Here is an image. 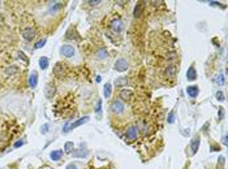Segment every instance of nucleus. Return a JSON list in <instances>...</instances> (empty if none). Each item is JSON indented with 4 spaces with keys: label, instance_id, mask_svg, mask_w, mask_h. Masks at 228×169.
Returning <instances> with one entry per match:
<instances>
[{
    "label": "nucleus",
    "instance_id": "obj_2",
    "mask_svg": "<svg viewBox=\"0 0 228 169\" xmlns=\"http://www.w3.org/2000/svg\"><path fill=\"white\" fill-rule=\"evenodd\" d=\"M137 137H138V126L137 125H130L125 132V138L129 142H133L137 139Z\"/></svg>",
    "mask_w": 228,
    "mask_h": 169
},
{
    "label": "nucleus",
    "instance_id": "obj_22",
    "mask_svg": "<svg viewBox=\"0 0 228 169\" xmlns=\"http://www.w3.org/2000/svg\"><path fill=\"white\" fill-rule=\"evenodd\" d=\"M48 64H50V61H48V59L46 56H42V57L39 59V67H41L42 70H45V69L48 68Z\"/></svg>",
    "mask_w": 228,
    "mask_h": 169
},
{
    "label": "nucleus",
    "instance_id": "obj_27",
    "mask_svg": "<svg viewBox=\"0 0 228 169\" xmlns=\"http://www.w3.org/2000/svg\"><path fill=\"white\" fill-rule=\"evenodd\" d=\"M46 43H47V39H46V38H43V39H41V41H38V42L35 43V46H34V48H35V50L42 48V47H45Z\"/></svg>",
    "mask_w": 228,
    "mask_h": 169
},
{
    "label": "nucleus",
    "instance_id": "obj_6",
    "mask_svg": "<svg viewBox=\"0 0 228 169\" xmlns=\"http://www.w3.org/2000/svg\"><path fill=\"white\" fill-rule=\"evenodd\" d=\"M200 145H201V138H200L198 134H197V135L193 137V139H192V142H190L192 155H196V154H197V151H198V148H200Z\"/></svg>",
    "mask_w": 228,
    "mask_h": 169
},
{
    "label": "nucleus",
    "instance_id": "obj_15",
    "mask_svg": "<svg viewBox=\"0 0 228 169\" xmlns=\"http://www.w3.org/2000/svg\"><path fill=\"white\" fill-rule=\"evenodd\" d=\"M18 70H20V68L17 67V65H11V67H7L5 68V70H4V73H5L7 76H15V74H17L18 73Z\"/></svg>",
    "mask_w": 228,
    "mask_h": 169
},
{
    "label": "nucleus",
    "instance_id": "obj_7",
    "mask_svg": "<svg viewBox=\"0 0 228 169\" xmlns=\"http://www.w3.org/2000/svg\"><path fill=\"white\" fill-rule=\"evenodd\" d=\"M22 37L25 41H33L35 38V30L33 28H25L22 30Z\"/></svg>",
    "mask_w": 228,
    "mask_h": 169
},
{
    "label": "nucleus",
    "instance_id": "obj_3",
    "mask_svg": "<svg viewBox=\"0 0 228 169\" xmlns=\"http://www.w3.org/2000/svg\"><path fill=\"white\" fill-rule=\"evenodd\" d=\"M60 54L63 55L64 57L71 59V57H73V56L76 55V48H74L73 46H71V44H64V46L60 47Z\"/></svg>",
    "mask_w": 228,
    "mask_h": 169
},
{
    "label": "nucleus",
    "instance_id": "obj_11",
    "mask_svg": "<svg viewBox=\"0 0 228 169\" xmlns=\"http://www.w3.org/2000/svg\"><path fill=\"white\" fill-rule=\"evenodd\" d=\"M120 98L122 99V100H125V102H129L130 99L133 98V91H132V90H128V89L121 90V93H120Z\"/></svg>",
    "mask_w": 228,
    "mask_h": 169
},
{
    "label": "nucleus",
    "instance_id": "obj_9",
    "mask_svg": "<svg viewBox=\"0 0 228 169\" xmlns=\"http://www.w3.org/2000/svg\"><path fill=\"white\" fill-rule=\"evenodd\" d=\"M55 93H56L55 85H54V83H47L46 87H45V95H46V98L51 99V98L55 95Z\"/></svg>",
    "mask_w": 228,
    "mask_h": 169
},
{
    "label": "nucleus",
    "instance_id": "obj_17",
    "mask_svg": "<svg viewBox=\"0 0 228 169\" xmlns=\"http://www.w3.org/2000/svg\"><path fill=\"white\" fill-rule=\"evenodd\" d=\"M50 158L54 160V161H59V160L63 158V150H54L50 154Z\"/></svg>",
    "mask_w": 228,
    "mask_h": 169
},
{
    "label": "nucleus",
    "instance_id": "obj_14",
    "mask_svg": "<svg viewBox=\"0 0 228 169\" xmlns=\"http://www.w3.org/2000/svg\"><path fill=\"white\" fill-rule=\"evenodd\" d=\"M142 12H143V4L142 3H137V4H136V7H134V9H133L134 18H139L141 15H142Z\"/></svg>",
    "mask_w": 228,
    "mask_h": 169
},
{
    "label": "nucleus",
    "instance_id": "obj_19",
    "mask_svg": "<svg viewBox=\"0 0 228 169\" xmlns=\"http://www.w3.org/2000/svg\"><path fill=\"white\" fill-rule=\"evenodd\" d=\"M176 73H177V69L175 65H169V67H167V69H166V76L169 78H173L176 76Z\"/></svg>",
    "mask_w": 228,
    "mask_h": 169
},
{
    "label": "nucleus",
    "instance_id": "obj_32",
    "mask_svg": "<svg viewBox=\"0 0 228 169\" xmlns=\"http://www.w3.org/2000/svg\"><path fill=\"white\" fill-rule=\"evenodd\" d=\"M100 3H102L100 0H95V2H91V0H90V2H87V4H90L91 7H96V5H99Z\"/></svg>",
    "mask_w": 228,
    "mask_h": 169
},
{
    "label": "nucleus",
    "instance_id": "obj_20",
    "mask_svg": "<svg viewBox=\"0 0 228 169\" xmlns=\"http://www.w3.org/2000/svg\"><path fill=\"white\" fill-rule=\"evenodd\" d=\"M111 94H112V85L111 83H106V85H104V87H103L104 98H109V96H111Z\"/></svg>",
    "mask_w": 228,
    "mask_h": 169
},
{
    "label": "nucleus",
    "instance_id": "obj_21",
    "mask_svg": "<svg viewBox=\"0 0 228 169\" xmlns=\"http://www.w3.org/2000/svg\"><path fill=\"white\" fill-rule=\"evenodd\" d=\"M72 154L74 158H85V156H87V151H84L81 147V148H78V150H73Z\"/></svg>",
    "mask_w": 228,
    "mask_h": 169
},
{
    "label": "nucleus",
    "instance_id": "obj_25",
    "mask_svg": "<svg viewBox=\"0 0 228 169\" xmlns=\"http://www.w3.org/2000/svg\"><path fill=\"white\" fill-rule=\"evenodd\" d=\"M224 76H223L222 74V73H220V74H216L215 76V78H214V83H215V85H219V86H222V85H224Z\"/></svg>",
    "mask_w": 228,
    "mask_h": 169
},
{
    "label": "nucleus",
    "instance_id": "obj_29",
    "mask_svg": "<svg viewBox=\"0 0 228 169\" xmlns=\"http://www.w3.org/2000/svg\"><path fill=\"white\" fill-rule=\"evenodd\" d=\"M173 121H175V112L171 111L168 113V124H173Z\"/></svg>",
    "mask_w": 228,
    "mask_h": 169
},
{
    "label": "nucleus",
    "instance_id": "obj_26",
    "mask_svg": "<svg viewBox=\"0 0 228 169\" xmlns=\"http://www.w3.org/2000/svg\"><path fill=\"white\" fill-rule=\"evenodd\" d=\"M95 113L96 116H100L102 113V99H98V102H96V107H95Z\"/></svg>",
    "mask_w": 228,
    "mask_h": 169
},
{
    "label": "nucleus",
    "instance_id": "obj_31",
    "mask_svg": "<svg viewBox=\"0 0 228 169\" xmlns=\"http://www.w3.org/2000/svg\"><path fill=\"white\" fill-rule=\"evenodd\" d=\"M167 59L169 60V61H172V60L176 59V54H175V52H171V54L167 55Z\"/></svg>",
    "mask_w": 228,
    "mask_h": 169
},
{
    "label": "nucleus",
    "instance_id": "obj_12",
    "mask_svg": "<svg viewBox=\"0 0 228 169\" xmlns=\"http://www.w3.org/2000/svg\"><path fill=\"white\" fill-rule=\"evenodd\" d=\"M186 78H188V81H196L197 80V72H196L194 65H192V67H189V69H188Z\"/></svg>",
    "mask_w": 228,
    "mask_h": 169
},
{
    "label": "nucleus",
    "instance_id": "obj_16",
    "mask_svg": "<svg viewBox=\"0 0 228 169\" xmlns=\"http://www.w3.org/2000/svg\"><path fill=\"white\" fill-rule=\"evenodd\" d=\"M126 83H128V80H126V77H117L115 80V87H125Z\"/></svg>",
    "mask_w": 228,
    "mask_h": 169
},
{
    "label": "nucleus",
    "instance_id": "obj_8",
    "mask_svg": "<svg viewBox=\"0 0 228 169\" xmlns=\"http://www.w3.org/2000/svg\"><path fill=\"white\" fill-rule=\"evenodd\" d=\"M186 94L189 95V96L192 99H196L197 96H198V94H200V89H198V86H196V85H190V86H188L186 87Z\"/></svg>",
    "mask_w": 228,
    "mask_h": 169
},
{
    "label": "nucleus",
    "instance_id": "obj_24",
    "mask_svg": "<svg viewBox=\"0 0 228 169\" xmlns=\"http://www.w3.org/2000/svg\"><path fill=\"white\" fill-rule=\"evenodd\" d=\"M73 150H74V145H73V142H65V145H64V152H67V154H72V152H73Z\"/></svg>",
    "mask_w": 228,
    "mask_h": 169
},
{
    "label": "nucleus",
    "instance_id": "obj_28",
    "mask_svg": "<svg viewBox=\"0 0 228 169\" xmlns=\"http://www.w3.org/2000/svg\"><path fill=\"white\" fill-rule=\"evenodd\" d=\"M48 130H50V125H48V124L42 125V128H41V133H42V134H47Z\"/></svg>",
    "mask_w": 228,
    "mask_h": 169
},
{
    "label": "nucleus",
    "instance_id": "obj_23",
    "mask_svg": "<svg viewBox=\"0 0 228 169\" xmlns=\"http://www.w3.org/2000/svg\"><path fill=\"white\" fill-rule=\"evenodd\" d=\"M95 55H96V59H99V60H103V59H106L107 56H108L107 50H106V48H100V50H98Z\"/></svg>",
    "mask_w": 228,
    "mask_h": 169
},
{
    "label": "nucleus",
    "instance_id": "obj_37",
    "mask_svg": "<svg viewBox=\"0 0 228 169\" xmlns=\"http://www.w3.org/2000/svg\"><path fill=\"white\" fill-rule=\"evenodd\" d=\"M222 142H223V145L224 146H227V135L224 134V135H223V139H222Z\"/></svg>",
    "mask_w": 228,
    "mask_h": 169
},
{
    "label": "nucleus",
    "instance_id": "obj_10",
    "mask_svg": "<svg viewBox=\"0 0 228 169\" xmlns=\"http://www.w3.org/2000/svg\"><path fill=\"white\" fill-rule=\"evenodd\" d=\"M37 85H38V73L32 72L29 76V86L32 89H34V87H37Z\"/></svg>",
    "mask_w": 228,
    "mask_h": 169
},
{
    "label": "nucleus",
    "instance_id": "obj_5",
    "mask_svg": "<svg viewBox=\"0 0 228 169\" xmlns=\"http://www.w3.org/2000/svg\"><path fill=\"white\" fill-rule=\"evenodd\" d=\"M113 69L117 72H125L126 69H128V61H126L125 59H119L116 60L115 65H113Z\"/></svg>",
    "mask_w": 228,
    "mask_h": 169
},
{
    "label": "nucleus",
    "instance_id": "obj_30",
    "mask_svg": "<svg viewBox=\"0 0 228 169\" xmlns=\"http://www.w3.org/2000/svg\"><path fill=\"white\" fill-rule=\"evenodd\" d=\"M215 96H216V99H218L219 102H223V100H224V94H223L222 91H218V93L215 94Z\"/></svg>",
    "mask_w": 228,
    "mask_h": 169
},
{
    "label": "nucleus",
    "instance_id": "obj_4",
    "mask_svg": "<svg viewBox=\"0 0 228 169\" xmlns=\"http://www.w3.org/2000/svg\"><path fill=\"white\" fill-rule=\"evenodd\" d=\"M125 109V106H124V103H122L121 99H115L112 103H111V111L113 112L115 115H120L122 113Z\"/></svg>",
    "mask_w": 228,
    "mask_h": 169
},
{
    "label": "nucleus",
    "instance_id": "obj_36",
    "mask_svg": "<svg viewBox=\"0 0 228 169\" xmlns=\"http://www.w3.org/2000/svg\"><path fill=\"white\" fill-rule=\"evenodd\" d=\"M218 115H219V119H223V116H224V111H223L222 109V108H220V109H219V112H218Z\"/></svg>",
    "mask_w": 228,
    "mask_h": 169
},
{
    "label": "nucleus",
    "instance_id": "obj_34",
    "mask_svg": "<svg viewBox=\"0 0 228 169\" xmlns=\"http://www.w3.org/2000/svg\"><path fill=\"white\" fill-rule=\"evenodd\" d=\"M24 145V142L22 141H17L16 143H15V148H18V147H21Z\"/></svg>",
    "mask_w": 228,
    "mask_h": 169
},
{
    "label": "nucleus",
    "instance_id": "obj_33",
    "mask_svg": "<svg viewBox=\"0 0 228 169\" xmlns=\"http://www.w3.org/2000/svg\"><path fill=\"white\" fill-rule=\"evenodd\" d=\"M17 55H18V59H22L25 63H28V59L25 57V54H24V52H17Z\"/></svg>",
    "mask_w": 228,
    "mask_h": 169
},
{
    "label": "nucleus",
    "instance_id": "obj_1",
    "mask_svg": "<svg viewBox=\"0 0 228 169\" xmlns=\"http://www.w3.org/2000/svg\"><path fill=\"white\" fill-rule=\"evenodd\" d=\"M89 119L90 117L89 116H84V117H81V119H78L77 121H74V122H72V124H65V126H64V129H63V133H68V132H71L72 129H74V128H77V126H81L82 124H86L87 121H89Z\"/></svg>",
    "mask_w": 228,
    "mask_h": 169
},
{
    "label": "nucleus",
    "instance_id": "obj_38",
    "mask_svg": "<svg viewBox=\"0 0 228 169\" xmlns=\"http://www.w3.org/2000/svg\"><path fill=\"white\" fill-rule=\"evenodd\" d=\"M0 4H2V3H0Z\"/></svg>",
    "mask_w": 228,
    "mask_h": 169
},
{
    "label": "nucleus",
    "instance_id": "obj_18",
    "mask_svg": "<svg viewBox=\"0 0 228 169\" xmlns=\"http://www.w3.org/2000/svg\"><path fill=\"white\" fill-rule=\"evenodd\" d=\"M111 28L113 31H116V33H119L121 31V29H122V22H121V20H113L112 21V24H111Z\"/></svg>",
    "mask_w": 228,
    "mask_h": 169
},
{
    "label": "nucleus",
    "instance_id": "obj_13",
    "mask_svg": "<svg viewBox=\"0 0 228 169\" xmlns=\"http://www.w3.org/2000/svg\"><path fill=\"white\" fill-rule=\"evenodd\" d=\"M54 74L56 77H63L64 74V65L61 63H56L54 67Z\"/></svg>",
    "mask_w": 228,
    "mask_h": 169
},
{
    "label": "nucleus",
    "instance_id": "obj_35",
    "mask_svg": "<svg viewBox=\"0 0 228 169\" xmlns=\"http://www.w3.org/2000/svg\"><path fill=\"white\" fill-rule=\"evenodd\" d=\"M67 169H78L77 168V165H76V164H68V165H67Z\"/></svg>",
    "mask_w": 228,
    "mask_h": 169
}]
</instances>
